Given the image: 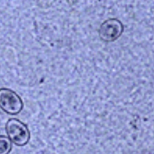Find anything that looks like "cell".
<instances>
[{
    "label": "cell",
    "instance_id": "6da1fadb",
    "mask_svg": "<svg viewBox=\"0 0 154 154\" xmlns=\"http://www.w3.org/2000/svg\"><path fill=\"white\" fill-rule=\"evenodd\" d=\"M5 131L11 143L17 146H22L29 143L30 133L26 124L19 119H10L5 124Z\"/></svg>",
    "mask_w": 154,
    "mask_h": 154
},
{
    "label": "cell",
    "instance_id": "7a4b0ae2",
    "mask_svg": "<svg viewBox=\"0 0 154 154\" xmlns=\"http://www.w3.org/2000/svg\"><path fill=\"white\" fill-rule=\"evenodd\" d=\"M24 103L21 98L11 89L0 88V108L6 114L16 115L23 109Z\"/></svg>",
    "mask_w": 154,
    "mask_h": 154
},
{
    "label": "cell",
    "instance_id": "277c9868",
    "mask_svg": "<svg viewBox=\"0 0 154 154\" xmlns=\"http://www.w3.org/2000/svg\"><path fill=\"white\" fill-rule=\"evenodd\" d=\"M12 150V143L5 136L0 135V154H9Z\"/></svg>",
    "mask_w": 154,
    "mask_h": 154
},
{
    "label": "cell",
    "instance_id": "3957f363",
    "mask_svg": "<svg viewBox=\"0 0 154 154\" xmlns=\"http://www.w3.org/2000/svg\"><path fill=\"white\" fill-rule=\"evenodd\" d=\"M124 30V26L117 18H109L103 22L98 33L100 39L106 42H113L121 37Z\"/></svg>",
    "mask_w": 154,
    "mask_h": 154
}]
</instances>
